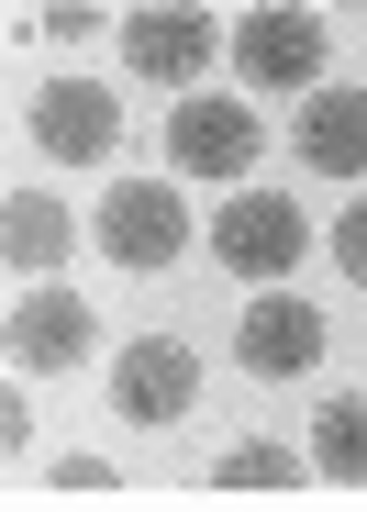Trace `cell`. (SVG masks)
Listing matches in <instances>:
<instances>
[{
	"label": "cell",
	"mask_w": 367,
	"mask_h": 512,
	"mask_svg": "<svg viewBox=\"0 0 367 512\" xmlns=\"http://www.w3.org/2000/svg\"><path fill=\"white\" fill-rule=\"evenodd\" d=\"M0 457H34V379H12V390H0Z\"/></svg>",
	"instance_id": "obj_15"
},
{
	"label": "cell",
	"mask_w": 367,
	"mask_h": 512,
	"mask_svg": "<svg viewBox=\"0 0 367 512\" xmlns=\"http://www.w3.org/2000/svg\"><path fill=\"white\" fill-rule=\"evenodd\" d=\"M290 156L312 167V179H334V190L367 179V90H356V78H334V90H312L290 112Z\"/></svg>",
	"instance_id": "obj_10"
},
{
	"label": "cell",
	"mask_w": 367,
	"mask_h": 512,
	"mask_svg": "<svg viewBox=\"0 0 367 512\" xmlns=\"http://www.w3.org/2000/svg\"><path fill=\"white\" fill-rule=\"evenodd\" d=\"M78 212L56 201V190H12L0 201V256H12V290H34V279H56L67 256H78Z\"/></svg>",
	"instance_id": "obj_11"
},
{
	"label": "cell",
	"mask_w": 367,
	"mask_h": 512,
	"mask_svg": "<svg viewBox=\"0 0 367 512\" xmlns=\"http://www.w3.org/2000/svg\"><path fill=\"white\" fill-rule=\"evenodd\" d=\"M223 67H234V90L245 101H312V90H334V23L323 12H234V45H223Z\"/></svg>",
	"instance_id": "obj_3"
},
{
	"label": "cell",
	"mask_w": 367,
	"mask_h": 512,
	"mask_svg": "<svg viewBox=\"0 0 367 512\" xmlns=\"http://www.w3.org/2000/svg\"><path fill=\"white\" fill-rule=\"evenodd\" d=\"M323 256H334L345 290H367V190H345V212L323 223Z\"/></svg>",
	"instance_id": "obj_14"
},
{
	"label": "cell",
	"mask_w": 367,
	"mask_h": 512,
	"mask_svg": "<svg viewBox=\"0 0 367 512\" xmlns=\"http://www.w3.org/2000/svg\"><path fill=\"white\" fill-rule=\"evenodd\" d=\"M45 490H112V457H45Z\"/></svg>",
	"instance_id": "obj_17"
},
{
	"label": "cell",
	"mask_w": 367,
	"mask_h": 512,
	"mask_svg": "<svg viewBox=\"0 0 367 512\" xmlns=\"http://www.w3.org/2000/svg\"><path fill=\"white\" fill-rule=\"evenodd\" d=\"M0 346H12V379H67V368H89V346H101V312H89L67 279H34V290H12Z\"/></svg>",
	"instance_id": "obj_9"
},
{
	"label": "cell",
	"mask_w": 367,
	"mask_h": 512,
	"mask_svg": "<svg viewBox=\"0 0 367 512\" xmlns=\"http://www.w3.org/2000/svg\"><path fill=\"white\" fill-rule=\"evenodd\" d=\"M301 457H312V479L367 490V390H323V401H312V435H301Z\"/></svg>",
	"instance_id": "obj_12"
},
{
	"label": "cell",
	"mask_w": 367,
	"mask_h": 512,
	"mask_svg": "<svg viewBox=\"0 0 367 512\" xmlns=\"http://www.w3.org/2000/svg\"><path fill=\"white\" fill-rule=\"evenodd\" d=\"M89 245H101L123 279H167L178 256L201 245L190 179H167V167H123V179H112L101 201H89Z\"/></svg>",
	"instance_id": "obj_1"
},
{
	"label": "cell",
	"mask_w": 367,
	"mask_h": 512,
	"mask_svg": "<svg viewBox=\"0 0 367 512\" xmlns=\"http://www.w3.org/2000/svg\"><path fill=\"white\" fill-rule=\"evenodd\" d=\"M34 34H56V45H89V34H101V12H89V0H56V12H34Z\"/></svg>",
	"instance_id": "obj_16"
},
{
	"label": "cell",
	"mask_w": 367,
	"mask_h": 512,
	"mask_svg": "<svg viewBox=\"0 0 367 512\" xmlns=\"http://www.w3.org/2000/svg\"><path fill=\"white\" fill-rule=\"evenodd\" d=\"M201 479H212V490H290V479H312V457L279 446V435H234V446L201 457Z\"/></svg>",
	"instance_id": "obj_13"
},
{
	"label": "cell",
	"mask_w": 367,
	"mask_h": 512,
	"mask_svg": "<svg viewBox=\"0 0 367 512\" xmlns=\"http://www.w3.org/2000/svg\"><path fill=\"white\" fill-rule=\"evenodd\" d=\"M323 234H312V212L290 201V190H234L212 223H201V256L223 279H245V290H301V256H312Z\"/></svg>",
	"instance_id": "obj_2"
},
{
	"label": "cell",
	"mask_w": 367,
	"mask_h": 512,
	"mask_svg": "<svg viewBox=\"0 0 367 512\" xmlns=\"http://www.w3.org/2000/svg\"><path fill=\"white\" fill-rule=\"evenodd\" d=\"M334 357V312L312 301V290H245V312H234V368L245 379H312Z\"/></svg>",
	"instance_id": "obj_7"
},
{
	"label": "cell",
	"mask_w": 367,
	"mask_h": 512,
	"mask_svg": "<svg viewBox=\"0 0 367 512\" xmlns=\"http://www.w3.org/2000/svg\"><path fill=\"white\" fill-rule=\"evenodd\" d=\"M256 156H267V112L245 90H190L167 101V179H201V190H256Z\"/></svg>",
	"instance_id": "obj_4"
},
{
	"label": "cell",
	"mask_w": 367,
	"mask_h": 512,
	"mask_svg": "<svg viewBox=\"0 0 367 512\" xmlns=\"http://www.w3.org/2000/svg\"><path fill=\"white\" fill-rule=\"evenodd\" d=\"M201 412V346L190 334H123L112 346V423H134V435H167V423Z\"/></svg>",
	"instance_id": "obj_6"
},
{
	"label": "cell",
	"mask_w": 367,
	"mask_h": 512,
	"mask_svg": "<svg viewBox=\"0 0 367 512\" xmlns=\"http://www.w3.org/2000/svg\"><path fill=\"white\" fill-rule=\"evenodd\" d=\"M223 45H234V23H212V12H178V0H145V12H123V67L145 78V90H167V101L212 90L201 67H223Z\"/></svg>",
	"instance_id": "obj_8"
},
{
	"label": "cell",
	"mask_w": 367,
	"mask_h": 512,
	"mask_svg": "<svg viewBox=\"0 0 367 512\" xmlns=\"http://www.w3.org/2000/svg\"><path fill=\"white\" fill-rule=\"evenodd\" d=\"M23 134L56 167H112L123 156V90H112L101 67H45L34 101H23Z\"/></svg>",
	"instance_id": "obj_5"
}]
</instances>
